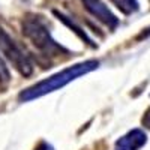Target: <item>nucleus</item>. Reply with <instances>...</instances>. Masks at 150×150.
<instances>
[{
	"mask_svg": "<svg viewBox=\"0 0 150 150\" xmlns=\"http://www.w3.org/2000/svg\"><path fill=\"white\" fill-rule=\"evenodd\" d=\"M141 123H143V126H144V128L150 129V108L146 111V114L143 116V120H141Z\"/></svg>",
	"mask_w": 150,
	"mask_h": 150,
	"instance_id": "1a4fd4ad",
	"label": "nucleus"
},
{
	"mask_svg": "<svg viewBox=\"0 0 150 150\" xmlns=\"http://www.w3.org/2000/svg\"><path fill=\"white\" fill-rule=\"evenodd\" d=\"M149 36H150V27H149V29H146V32H143L140 38H149Z\"/></svg>",
	"mask_w": 150,
	"mask_h": 150,
	"instance_id": "9b49d317",
	"label": "nucleus"
},
{
	"mask_svg": "<svg viewBox=\"0 0 150 150\" xmlns=\"http://www.w3.org/2000/svg\"><path fill=\"white\" fill-rule=\"evenodd\" d=\"M9 81H11V72L3 59L0 57V84H8Z\"/></svg>",
	"mask_w": 150,
	"mask_h": 150,
	"instance_id": "6e6552de",
	"label": "nucleus"
},
{
	"mask_svg": "<svg viewBox=\"0 0 150 150\" xmlns=\"http://www.w3.org/2000/svg\"><path fill=\"white\" fill-rule=\"evenodd\" d=\"M84 8L90 12V14L99 20L101 23H104L105 26H108L110 29H116L119 26V18L110 11V8L102 2V0H81Z\"/></svg>",
	"mask_w": 150,
	"mask_h": 150,
	"instance_id": "20e7f679",
	"label": "nucleus"
},
{
	"mask_svg": "<svg viewBox=\"0 0 150 150\" xmlns=\"http://www.w3.org/2000/svg\"><path fill=\"white\" fill-rule=\"evenodd\" d=\"M35 150H53V147H51V146H50L48 143H45V141H42V143H41L39 146H38V147H36Z\"/></svg>",
	"mask_w": 150,
	"mask_h": 150,
	"instance_id": "9d476101",
	"label": "nucleus"
},
{
	"mask_svg": "<svg viewBox=\"0 0 150 150\" xmlns=\"http://www.w3.org/2000/svg\"><path fill=\"white\" fill-rule=\"evenodd\" d=\"M147 144V134L143 129H132L116 141L114 150H140Z\"/></svg>",
	"mask_w": 150,
	"mask_h": 150,
	"instance_id": "39448f33",
	"label": "nucleus"
},
{
	"mask_svg": "<svg viewBox=\"0 0 150 150\" xmlns=\"http://www.w3.org/2000/svg\"><path fill=\"white\" fill-rule=\"evenodd\" d=\"M98 66H99L98 60H86V62H81V63H77L74 66H69L63 71L51 75L47 80H42L39 83L27 87L26 90H23L18 95V99L21 102H30V101H35V99H39L48 93H53L59 89H63L65 86H68L74 80H77V78L83 77V75H87L89 72L98 69Z\"/></svg>",
	"mask_w": 150,
	"mask_h": 150,
	"instance_id": "f257e3e1",
	"label": "nucleus"
},
{
	"mask_svg": "<svg viewBox=\"0 0 150 150\" xmlns=\"http://www.w3.org/2000/svg\"><path fill=\"white\" fill-rule=\"evenodd\" d=\"M21 29H23V35L41 53L47 56H59L62 53H68L60 44H57L53 39L51 33L48 30V26L41 17L27 15L21 23Z\"/></svg>",
	"mask_w": 150,
	"mask_h": 150,
	"instance_id": "f03ea898",
	"label": "nucleus"
},
{
	"mask_svg": "<svg viewBox=\"0 0 150 150\" xmlns=\"http://www.w3.org/2000/svg\"><path fill=\"white\" fill-rule=\"evenodd\" d=\"M110 2L117 9H120L125 15L134 14V12L138 9V2H137V0H110Z\"/></svg>",
	"mask_w": 150,
	"mask_h": 150,
	"instance_id": "0eeeda50",
	"label": "nucleus"
},
{
	"mask_svg": "<svg viewBox=\"0 0 150 150\" xmlns=\"http://www.w3.org/2000/svg\"><path fill=\"white\" fill-rule=\"evenodd\" d=\"M0 51L21 75H24V77L32 75L33 66L29 56L24 53V50L2 26H0Z\"/></svg>",
	"mask_w": 150,
	"mask_h": 150,
	"instance_id": "7ed1b4c3",
	"label": "nucleus"
},
{
	"mask_svg": "<svg viewBox=\"0 0 150 150\" xmlns=\"http://www.w3.org/2000/svg\"><path fill=\"white\" fill-rule=\"evenodd\" d=\"M54 15H56V17H57L60 21H63L68 27H71V29L74 30V33H77V36L80 38V39H83L86 44H89V45H90V47H93V48L96 47V45L93 44V41L89 38V35H87V33H86V32H84V30H83V29L78 26V24H75V23H74V21H72L69 17H66V15H63V14H60V12H57V11H54Z\"/></svg>",
	"mask_w": 150,
	"mask_h": 150,
	"instance_id": "423d86ee",
	"label": "nucleus"
}]
</instances>
